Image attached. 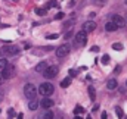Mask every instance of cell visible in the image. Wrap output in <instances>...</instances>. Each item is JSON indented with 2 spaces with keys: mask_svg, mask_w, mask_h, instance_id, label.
Listing matches in <instances>:
<instances>
[{
  "mask_svg": "<svg viewBox=\"0 0 127 119\" xmlns=\"http://www.w3.org/2000/svg\"><path fill=\"white\" fill-rule=\"evenodd\" d=\"M38 106H40V101H38V100H35V99L30 100V103H28V109H30V110H37V109H38Z\"/></svg>",
  "mask_w": 127,
  "mask_h": 119,
  "instance_id": "cell-11",
  "label": "cell"
},
{
  "mask_svg": "<svg viewBox=\"0 0 127 119\" xmlns=\"http://www.w3.org/2000/svg\"><path fill=\"white\" fill-rule=\"evenodd\" d=\"M111 22H114V24L117 25V28H121V27H124V25H126V19H124L123 16L117 15V13L111 16Z\"/></svg>",
  "mask_w": 127,
  "mask_h": 119,
  "instance_id": "cell-6",
  "label": "cell"
},
{
  "mask_svg": "<svg viewBox=\"0 0 127 119\" xmlns=\"http://www.w3.org/2000/svg\"><path fill=\"white\" fill-rule=\"evenodd\" d=\"M4 82V78H3V75H1V72H0V85Z\"/></svg>",
  "mask_w": 127,
  "mask_h": 119,
  "instance_id": "cell-29",
  "label": "cell"
},
{
  "mask_svg": "<svg viewBox=\"0 0 127 119\" xmlns=\"http://www.w3.org/2000/svg\"><path fill=\"white\" fill-rule=\"evenodd\" d=\"M106 88L108 90L117 88V79H108V82H106Z\"/></svg>",
  "mask_w": 127,
  "mask_h": 119,
  "instance_id": "cell-14",
  "label": "cell"
},
{
  "mask_svg": "<svg viewBox=\"0 0 127 119\" xmlns=\"http://www.w3.org/2000/svg\"><path fill=\"white\" fill-rule=\"evenodd\" d=\"M35 12H37V15H40V16L46 15V9H35Z\"/></svg>",
  "mask_w": 127,
  "mask_h": 119,
  "instance_id": "cell-24",
  "label": "cell"
},
{
  "mask_svg": "<svg viewBox=\"0 0 127 119\" xmlns=\"http://www.w3.org/2000/svg\"><path fill=\"white\" fill-rule=\"evenodd\" d=\"M40 104H41V107H43V109L49 110L50 107H53V100H50V99H47V97H46V99H43V100H41V103H40Z\"/></svg>",
  "mask_w": 127,
  "mask_h": 119,
  "instance_id": "cell-10",
  "label": "cell"
},
{
  "mask_svg": "<svg viewBox=\"0 0 127 119\" xmlns=\"http://www.w3.org/2000/svg\"><path fill=\"white\" fill-rule=\"evenodd\" d=\"M96 30V24L93 22V21H87L84 25H83V31L84 32H92V31Z\"/></svg>",
  "mask_w": 127,
  "mask_h": 119,
  "instance_id": "cell-8",
  "label": "cell"
},
{
  "mask_svg": "<svg viewBox=\"0 0 127 119\" xmlns=\"http://www.w3.org/2000/svg\"><path fill=\"white\" fill-rule=\"evenodd\" d=\"M38 91L41 96H50V94H53V85L49 82H43V84H40Z\"/></svg>",
  "mask_w": 127,
  "mask_h": 119,
  "instance_id": "cell-3",
  "label": "cell"
},
{
  "mask_svg": "<svg viewBox=\"0 0 127 119\" xmlns=\"http://www.w3.org/2000/svg\"><path fill=\"white\" fill-rule=\"evenodd\" d=\"M0 100H1V91H0Z\"/></svg>",
  "mask_w": 127,
  "mask_h": 119,
  "instance_id": "cell-36",
  "label": "cell"
},
{
  "mask_svg": "<svg viewBox=\"0 0 127 119\" xmlns=\"http://www.w3.org/2000/svg\"><path fill=\"white\" fill-rule=\"evenodd\" d=\"M47 38H49V40H56V38H59V35H58V34H49Z\"/></svg>",
  "mask_w": 127,
  "mask_h": 119,
  "instance_id": "cell-26",
  "label": "cell"
},
{
  "mask_svg": "<svg viewBox=\"0 0 127 119\" xmlns=\"http://www.w3.org/2000/svg\"><path fill=\"white\" fill-rule=\"evenodd\" d=\"M64 16H65V13H58V15L55 16V19H58V21H59V19H62Z\"/></svg>",
  "mask_w": 127,
  "mask_h": 119,
  "instance_id": "cell-28",
  "label": "cell"
},
{
  "mask_svg": "<svg viewBox=\"0 0 127 119\" xmlns=\"http://www.w3.org/2000/svg\"><path fill=\"white\" fill-rule=\"evenodd\" d=\"M58 71H59L58 66H47L44 69V72H43V77L47 78V79H50V78H53V77L58 75Z\"/></svg>",
  "mask_w": 127,
  "mask_h": 119,
  "instance_id": "cell-4",
  "label": "cell"
},
{
  "mask_svg": "<svg viewBox=\"0 0 127 119\" xmlns=\"http://www.w3.org/2000/svg\"><path fill=\"white\" fill-rule=\"evenodd\" d=\"M71 37H72V31L69 30L66 34H65V40H68V38H71Z\"/></svg>",
  "mask_w": 127,
  "mask_h": 119,
  "instance_id": "cell-27",
  "label": "cell"
},
{
  "mask_svg": "<svg viewBox=\"0 0 127 119\" xmlns=\"http://www.w3.org/2000/svg\"><path fill=\"white\" fill-rule=\"evenodd\" d=\"M22 118H24V113H19V115H18V118H16V119H22Z\"/></svg>",
  "mask_w": 127,
  "mask_h": 119,
  "instance_id": "cell-34",
  "label": "cell"
},
{
  "mask_svg": "<svg viewBox=\"0 0 127 119\" xmlns=\"http://www.w3.org/2000/svg\"><path fill=\"white\" fill-rule=\"evenodd\" d=\"M102 119H106V112H102Z\"/></svg>",
  "mask_w": 127,
  "mask_h": 119,
  "instance_id": "cell-33",
  "label": "cell"
},
{
  "mask_svg": "<svg viewBox=\"0 0 127 119\" xmlns=\"http://www.w3.org/2000/svg\"><path fill=\"white\" fill-rule=\"evenodd\" d=\"M6 65H7V60L6 59H0V69H3Z\"/></svg>",
  "mask_w": 127,
  "mask_h": 119,
  "instance_id": "cell-25",
  "label": "cell"
},
{
  "mask_svg": "<svg viewBox=\"0 0 127 119\" xmlns=\"http://www.w3.org/2000/svg\"><path fill=\"white\" fill-rule=\"evenodd\" d=\"M38 119H53V113H52L50 110H46L43 115H40V118Z\"/></svg>",
  "mask_w": 127,
  "mask_h": 119,
  "instance_id": "cell-15",
  "label": "cell"
},
{
  "mask_svg": "<svg viewBox=\"0 0 127 119\" xmlns=\"http://www.w3.org/2000/svg\"><path fill=\"white\" fill-rule=\"evenodd\" d=\"M75 119H83L81 116H78V115H75Z\"/></svg>",
  "mask_w": 127,
  "mask_h": 119,
  "instance_id": "cell-35",
  "label": "cell"
},
{
  "mask_svg": "<svg viewBox=\"0 0 127 119\" xmlns=\"http://www.w3.org/2000/svg\"><path fill=\"white\" fill-rule=\"evenodd\" d=\"M100 62H102L103 65H108V63H109V56H108V55H103L102 59H100Z\"/></svg>",
  "mask_w": 127,
  "mask_h": 119,
  "instance_id": "cell-19",
  "label": "cell"
},
{
  "mask_svg": "<svg viewBox=\"0 0 127 119\" xmlns=\"http://www.w3.org/2000/svg\"><path fill=\"white\" fill-rule=\"evenodd\" d=\"M75 74H77V72H75V71H69V75H71V77H74V75H75Z\"/></svg>",
  "mask_w": 127,
  "mask_h": 119,
  "instance_id": "cell-32",
  "label": "cell"
},
{
  "mask_svg": "<svg viewBox=\"0 0 127 119\" xmlns=\"http://www.w3.org/2000/svg\"><path fill=\"white\" fill-rule=\"evenodd\" d=\"M115 113H117L118 118H123V110H121V107H115Z\"/></svg>",
  "mask_w": 127,
  "mask_h": 119,
  "instance_id": "cell-23",
  "label": "cell"
},
{
  "mask_svg": "<svg viewBox=\"0 0 127 119\" xmlns=\"http://www.w3.org/2000/svg\"><path fill=\"white\" fill-rule=\"evenodd\" d=\"M93 3H95L96 6H103L106 3V0H93Z\"/></svg>",
  "mask_w": 127,
  "mask_h": 119,
  "instance_id": "cell-22",
  "label": "cell"
},
{
  "mask_svg": "<svg viewBox=\"0 0 127 119\" xmlns=\"http://www.w3.org/2000/svg\"><path fill=\"white\" fill-rule=\"evenodd\" d=\"M89 96H90V100H93L95 101V99H96V91H95V88L90 85L89 87Z\"/></svg>",
  "mask_w": 127,
  "mask_h": 119,
  "instance_id": "cell-17",
  "label": "cell"
},
{
  "mask_svg": "<svg viewBox=\"0 0 127 119\" xmlns=\"http://www.w3.org/2000/svg\"><path fill=\"white\" fill-rule=\"evenodd\" d=\"M86 43H87V32H84V31L77 32L75 40H74V44L78 46V47H83V46H86Z\"/></svg>",
  "mask_w": 127,
  "mask_h": 119,
  "instance_id": "cell-1",
  "label": "cell"
},
{
  "mask_svg": "<svg viewBox=\"0 0 127 119\" xmlns=\"http://www.w3.org/2000/svg\"><path fill=\"white\" fill-rule=\"evenodd\" d=\"M56 4H58V3H56L55 0H49V3L46 4V7H44V9H49V7H52V6H56Z\"/></svg>",
  "mask_w": 127,
  "mask_h": 119,
  "instance_id": "cell-21",
  "label": "cell"
},
{
  "mask_svg": "<svg viewBox=\"0 0 127 119\" xmlns=\"http://www.w3.org/2000/svg\"><path fill=\"white\" fill-rule=\"evenodd\" d=\"M126 3H127V0H126Z\"/></svg>",
  "mask_w": 127,
  "mask_h": 119,
  "instance_id": "cell-37",
  "label": "cell"
},
{
  "mask_svg": "<svg viewBox=\"0 0 127 119\" xmlns=\"http://www.w3.org/2000/svg\"><path fill=\"white\" fill-rule=\"evenodd\" d=\"M68 53H69V46H66V44H64V46L56 49V56L58 58H65Z\"/></svg>",
  "mask_w": 127,
  "mask_h": 119,
  "instance_id": "cell-7",
  "label": "cell"
},
{
  "mask_svg": "<svg viewBox=\"0 0 127 119\" xmlns=\"http://www.w3.org/2000/svg\"><path fill=\"white\" fill-rule=\"evenodd\" d=\"M112 49H114V50H117V52H120V50L123 49V46H121L120 43H114V44H112Z\"/></svg>",
  "mask_w": 127,
  "mask_h": 119,
  "instance_id": "cell-20",
  "label": "cell"
},
{
  "mask_svg": "<svg viewBox=\"0 0 127 119\" xmlns=\"http://www.w3.org/2000/svg\"><path fill=\"white\" fill-rule=\"evenodd\" d=\"M46 68H47L46 62H40V63H37V65H35V72H38V74H43Z\"/></svg>",
  "mask_w": 127,
  "mask_h": 119,
  "instance_id": "cell-12",
  "label": "cell"
},
{
  "mask_svg": "<svg viewBox=\"0 0 127 119\" xmlns=\"http://www.w3.org/2000/svg\"><path fill=\"white\" fill-rule=\"evenodd\" d=\"M126 119H127V118H126Z\"/></svg>",
  "mask_w": 127,
  "mask_h": 119,
  "instance_id": "cell-38",
  "label": "cell"
},
{
  "mask_svg": "<svg viewBox=\"0 0 127 119\" xmlns=\"http://www.w3.org/2000/svg\"><path fill=\"white\" fill-rule=\"evenodd\" d=\"M69 84H71V78H65L61 81V87L62 88H66V87H69Z\"/></svg>",
  "mask_w": 127,
  "mask_h": 119,
  "instance_id": "cell-16",
  "label": "cell"
},
{
  "mask_svg": "<svg viewBox=\"0 0 127 119\" xmlns=\"http://www.w3.org/2000/svg\"><path fill=\"white\" fill-rule=\"evenodd\" d=\"M13 115H15V112H13V110H12V109H9V116H10V118H12V116H13Z\"/></svg>",
  "mask_w": 127,
  "mask_h": 119,
  "instance_id": "cell-31",
  "label": "cell"
},
{
  "mask_svg": "<svg viewBox=\"0 0 127 119\" xmlns=\"http://www.w3.org/2000/svg\"><path fill=\"white\" fill-rule=\"evenodd\" d=\"M24 94H25V97H27L28 100H32V99H35V96H37V90H35V87H34L32 84H27V85L24 87Z\"/></svg>",
  "mask_w": 127,
  "mask_h": 119,
  "instance_id": "cell-2",
  "label": "cell"
},
{
  "mask_svg": "<svg viewBox=\"0 0 127 119\" xmlns=\"http://www.w3.org/2000/svg\"><path fill=\"white\" fill-rule=\"evenodd\" d=\"M97 50H99V47H97V46H93V47H92V52H97Z\"/></svg>",
  "mask_w": 127,
  "mask_h": 119,
  "instance_id": "cell-30",
  "label": "cell"
},
{
  "mask_svg": "<svg viewBox=\"0 0 127 119\" xmlns=\"http://www.w3.org/2000/svg\"><path fill=\"white\" fill-rule=\"evenodd\" d=\"M1 75H3V78H4V79H7V78H12V77L15 75V68H13L12 65H6V66L3 68V72H1Z\"/></svg>",
  "mask_w": 127,
  "mask_h": 119,
  "instance_id": "cell-5",
  "label": "cell"
},
{
  "mask_svg": "<svg viewBox=\"0 0 127 119\" xmlns=\"http://www.w3.org/2000/svg\"><path fill=\"white\" fill-rule=\"evenodd\" d=\"M18 52H19V49L15 47V46H10V47L4 49V55H7V56H15V55H18Z\"/></svg>",
  "mask_w": 127,
  "mask_h": 119,
  "instance_id": "cell-9",
  "label": "cell"
},
{
  "mask_svg": "<svg viewBox=\"0 0 127 119\" xmlns=\"http://www.w3.org/2000/svg\"><path fill=\"white\" fill-rule=\"evenodd\" d=\"M105 30L108 31V32H114V31H117L118 28H117V25L114 24V22H106V25H105Z\"/></svg>",
  "mask_w": 127,
  "mask_h": 119,
  "instance_id": "cell-13",
  "label": "cell"
},
{
  "mask_svg": "<svg viewBox=\"0 0 127 119\" xmlns=\"http://www.w3.org/2000/svg\"><path fill=\"white\" fill-rule=\"evenodd\" d=\"M83 112H84V109H83L81 106H75V109H74V113H75V115H81Z\"/></svg>",
  "mask_w": 127,
  "mask_h": 119,
  "instance_id": "cell-18",
  "label": "cell"
}]
</instances>
